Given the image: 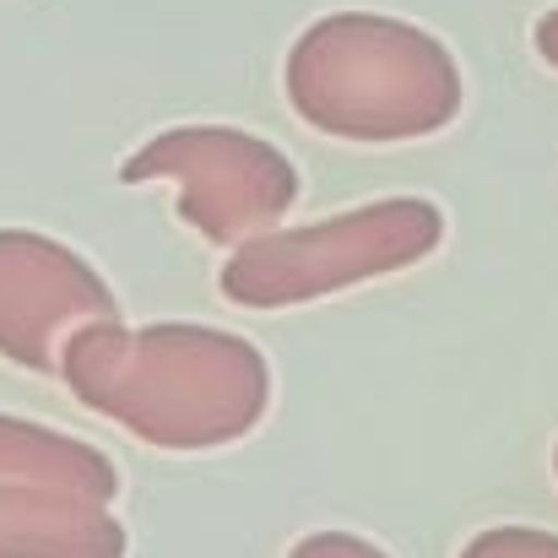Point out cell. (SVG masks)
I'll list each match as a JSON object with an SVG mask.
<instances>
[{
	"label": "cell",
	"instance_id": "cell-1",
	"mask_svg": "<svg viewBox=\"0 0 558 558\" xmlns=\"http://www.w3.org/2000/svg\"><path fill=\"white\" fill-rule=\"evenodd\" d=\"M60 379L93 417L174 456L228 450L271 412L266 353L201 320L82 326L60 353Z\"/></svg>",
	"mask_w": 558,
	"mask_h": 558
},
{
	"label": "cell",
	"instance_id": "cell-2",
	"mask_svg": "<svg viewBox=\"0 0 558 558\" xmlns=\"http://www.w3.org/2000/svg\"><path fill=\"white\" fill-rule=\"evenodd\" d=\"M288 109L337 142L396 147L456 125L466 104L450 44L385 11H331L282 60Z\"/></svg>",
	"mask_w": 558,
	"mask_h": 558
},
{
	"label": "cell",
	"instance_id": "cell-3",
	"mask_svg": "<svg viewBox=\"0 0 558 558\" xmlns=\"http://www.w3.org/2000/svg\"><path fill=\"white\" fill-rule=\"evenodd\" d=\"M439 244H445V211L428 195H379L353 211L304 228H271L239 244L222 260L217 288L239 310H293L359 282L412 271Z\"/></svg>",
	"mask_w": 558,
	"mask_h": 558
},
{
	"label": "cell",
	"instance_id": "cell-4",
	"mask_svg": "<svg viewBox=\"0 0 558 558\" xmlns=\"http://www.w3.org/2000/svg\"><path fill=\"white\" fill-rule=\"evenodd\" d=\"M120 180L125 185H153V180L180 185L174 217L222 250H239L282 228V217L299 206V163L277 142L239 131V125L158 131L120 163Z\"/></svg>",
	"mask_w": 558,
	"mask_h": 558
},
{
	"label": "cell",
	"instance_id": "cell-5",
	"mask_svg": "<svg viewBox=\"0 0 558 558\" xmlns=\"http://www.w3.org/2000/svg\"><path fill=\"white\" fill-rule=\"evenodd\" d=\"M125 320L93 260L38 228H0V359L27 374H60L82 326Z\"/></svg>",
	"mask_w": 558,
	"mask_h": 558
},
{
	"label": "cell",
	"instance_id": "cell-6",
	"mask_svg": "<svg viewBox=\"0 0 558 558\" xmlns=\"http://www.w3.org/2000/svg\"><path fill=\"white\" fill-rule=\"evenodd\" d=\"M131 537L109 505L0 483V558H125Z\"/></svg>",
	"mask_w": 558,
	"mask_h": 558
},
{
	"label": "cell",
	"instance_id": "cell-7",
	"mask_svg": "<svg viewBox=\"0 0 558 558\" xmlns=\"http://www.w3.org/2000/svg\"><path fill=\"white\" fill-rule=\"evenodd\" d=\"M0 483L60 488V494H82L98 505L120 499V466L98 445L60 434L49 423L16 417V412H0Z\"/></svg>",
	"mask_w": 558,
	"mask_h": 558
},
{
	"label": "cell",
	"instance_id": "cell-8",
	"mask_svg": "<svg viewBox=\"0 0 558 558\" xmlns=\"http://www.w3.org/2000/svg\"><path fill=\"white\" fill-rule=\"evenodd\" d=\"M456 558H558V532H543V526H488V532L466 537V548Z\"/></svg>",
	"mask_w": 558,
	"mask_h": 558
},
{
	"label": "cell",
	"instance_id": "cell-9",
	"mask_svg": "<svg viewBox=\"0 0 558 558\" xmlns=\"http://www.w3.org/2000/svg\"><path fill=\"white\" fill-rule=\"evenodd\" d=\"M288 558H390L379 543L369 537H359V532H310V537H299Z\"/></svg>",
	"mask_w": 558,
	"mask_h": 558
},
{
	"label": "cell",
	"instance_id": "cell-10",
	"mask_svg": "<svg viewBox=\"0 0 558 558\" xmlns=\"http://www.w3.org/2000/svg\"><path fill=\"white\" fill-rule=\"evenodd\" d=\"M532 49H537V54H543V60L558 71V5L537 16V27H532Z\"/></svg>",
	"mask_w": 558,
	"mask_h": 558
},
{
	"label": "cell",
	"instance_id": "cell-11",
	"mask_svg": "<svg viewBox=\"0 0 558 558\" xmlns=\"http://www.w3.org/2000/svg\"><path fill=\"white\" fill-rule=\"evenodd\" d=\"M554 477H558V445H554Z\"/></svg>",
	"mask_w": 558,
	"mask_h": 558
}]
</instances>
